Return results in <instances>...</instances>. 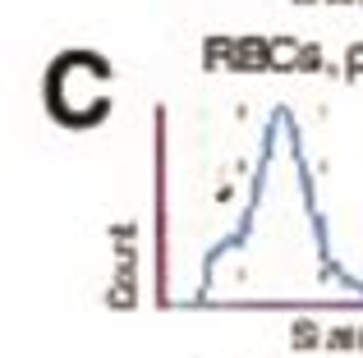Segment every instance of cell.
<instances>
[{"label": "cell", "instance_id": "6da1fadb", "mask_svg": "<svg viewBox=\"0 0 363 358\" xmlns=\"http://www.w3.org/2000/svg\"><path fill=\"white\" fill-rule=\"evenodd\" d=\"M74 69H79L74 55L51 64V83H46L51 115L65 120V125H97L111 106V97H97V83H111V69H106V60H97L88 51H83V74H74Z\"/></svg>", "mask_w": 363, "mask_h": 358}]
</instances>
